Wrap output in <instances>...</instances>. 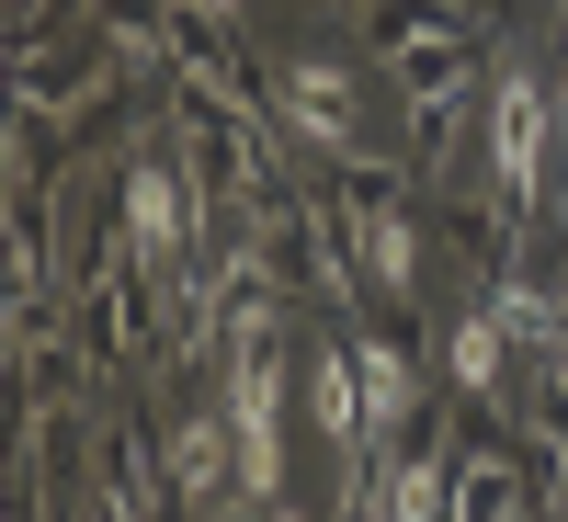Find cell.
<instances>
[{"label": "cell", "mask_w": 568, "mask_h": 522, "mask_svg": "<svg viewBox=\"0 0 568 522\" xmlns=\"http://www.w3.org/2000/svg\"><path fill=\"white\" fill-rule=\"evenodd\" d=\"M227 420H240V500H262L273 511V489H284V454H273V352H262V318H240V352H227Z\"/></svg>", "instance_id": "1"}, {"label": "cell", "mask_w": 568, "mask_h": 522, "mask_svg": "<svg viewBox=\"0 0 568 522\" xmlns=\"http://www.w3.org/2000/svg\"><path fill=\"white\" fill-rule=\"evenodd\" d=\"M489 171H500L511 205H524L535 171H546V91H535V69H511V58H500V91H489Z\"/></svg>", "instance_id": "2"}, {"label": "cell", "mask_w": 568, "mask_h": 522, "mask_svg": "<svg viewBox=\"0 0 568 522\" xmlns=\"http://www.w3.org/2000/svg\"><path fill=\"white\" fill-rule=\"evenodd\" d=\"M284 114H296V136H318V149H364V114H353V91L342 69H284Z\"/></svg>", "instance_id": "3"}, {"label": "cell", "mask_w": 568, "mask_h": 522, "mask_svg": "<svg viewBox=\"0 0 568 522\" xmlns=\"http://www.w3.org/2000/svg\"><path fill=\"white\" fill-rule=\"evenodd\" d=\"M387 58H398V80H420V103H433V114L455 103V34H444V23H420V34L387 23Z\"/></svg>", "instance_id": "4"}, {"label": "cell", "mask_w": 568, "mask_h": 522, "mask_svg": "<svg viewBox=\"0 0 568 522\" xmlns=\"http://www.w3.org/2000/svg\"><path fill=\"white\" fill-rule=\"evenodd\" d=\"M171 227H182V216H171V171H136V182H125V239H136V273H160V262H171Z\"/></svg>", "instance_id": "5"}, {"label": "cell", "mask_w": 568, "mask_h": 522, "mask_svg": "<svg viewBox=\"0 0 568 522\" xmlns=\"http://www.w3.org/2000/svg\"><path fill=\"white\" fill-rule=\"evenodd\" d=\"M353 387H364V432H398L409 420V364L387 341H353Z\"/></svg>", "instance_id": "6"}, {"label": "cell", "mask_w": 568, "mask_h": 522, "mask_svg": "<svg viewBox=\"0 0 568 522\" xmlns=\"http://www.w3.org/2000/svg\"><path fill=\"white\" fill-rule=\"evenodd\" d=\"M433 511H444V465H433V454H409L398 478L375 489V511H364V522H433Z\"/></svg>", "instance_id": "7"}, {"label": "cell", "mask_w": 568, "mask_h": 522, "mask_svg": "<svg viewBox=\"0 0 568 522\" xmlns=\"http://www.w3.org/2000/svg\"><path fill=\"white\" fill-rule=\"evenodd\" d=\"M455 387H500V318L489 307L455 329Z\"/></svg>", "instance_id": "8"}, {"label": "cell", "mask_w": 568, "mask_h": 522, "mask_svg": "<svg viewBox=\"0 0 568 522\" xmlns=\"http://www.w3.org/2000/svg\"><path fill=\"white\" fill-rule=\"evenodd\" d=\"M364 239H375V262H387V284H409V216H375Z\"/></svg>", "instance_id": "9"}, {"label": "cell", "mask_w": 568, "mask_h": 522, "mask_svg": "<svg viewBox=\"0 0 568 522\" xmlns=\"http://www.w3.org/2000/svg\"><path fill=\"white\" fill-rule=\"evenodd\" d=\"M216 12H240V0H216Z\"/></svg>", "instance_id": "10"}, {"label": "cell", "mask_w": 568, "mask_h": 522, "mask_svg": "<svg viewBox=\"0 0 568 522\" xmlns=\"http://www.w3.org/2000/svg\"><path fill=\"white\" fill-rule=\"evenodd\" d=\"M273 522H296V511H273Z\"/></svg>", "instance_id": "11"}]
</instances>
